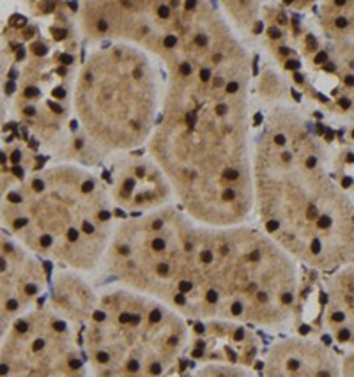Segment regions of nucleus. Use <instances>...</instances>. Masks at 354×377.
Wrapping results in <instances>:
<instances>
[{
    "label": "nucleus",
    "mask_w": 354,
    "mask_h": 377,
    "mask_svg": "<svg viewBox=\"0 0 354 377\" xmlns=\"http://www.w3.org/2000/svg\"><path fill=\"white\" fill-rule=\"evenodd\" d=\"M115 313L101 303L92 312L89 358L98 377H161L182 342L176 321H152L147 306L119 294L108 296Z\"/></svg>",
    "instance_id": "f257e3e1"
},
{
    "label": "nucleus",
    "mask_w": 354,
    "mask_h": 377,
    "mask_svg": "<svg viewBox=\"0 0 354 377\" xmlns=\"http://www.w3.org/2000/svg\"><path fill=\"white\" fill-rule=\"evenodd\" d=\"M83 360L73 354L67 324L60 319H18L2 352V377H83Z\"/></svg>",
    "instance_id": "f03ea898"
},
{
    "label": "nucleus",
    "mask_w": 354,
    "mask_h": 377,
    "mask_svg": "<svg viewBox=\"0 0 354 377\" xmlns=\"http://www.w3.org/2000/svg\"><path fill=\"white\" fill-rule=\"evenodd\" d=\"M264 377H344L333 356L319 345L290 342L275 349L264 365Z\"/></svg>",
    "instance_id": "7ed1b4c3"
},
{
    "label": "nucleus",
    "mask_w": 354,
    "mask_h": 377,
    "mask_svg": "<svg viewBox=\"0 0 354 377\" xmlns=\"http://www.w3.org/2000/svg\"><path fill=\"white\" fill-rule=\"evenodd\" d=\"M193 377H250L246 372L237 368H223V367H207Z\"/></svg>",
    "instance_id": "20e7f679"
},
{
    "label": "nucleus",
    "mask_w": 354,
    "mask_h": 377,
    "mask_svg": "<svg viewBox=\"0 0 354 377\" xmlns=\"http://www.w3.org/2000/svg\"><path fill=\"white\" fill-rule=\"evenodd\" d=\"M344 377H354V356L345 361V368H344Z\"/></svg>",
    "instance_id": "39448f33"
},
{
    "label": "nucleus",
    "mask_w": 354,
    "mask_h": 377,
    "mask_svg": "<svg viewBox=\"0 0 354 377\" xmlns=\"http://www.w3.org/2000/svg\"><path fill=\"white\" fill-rule=\"evenodd\" d=\"M32 51H34L35 55L43 57V55H44L48 50H46V46H44V44H41V43H34V44H32Z\"/></svg>",
    "instance_id": "423d86ee"
},
{
    "label": "nucleus",
    "mask_w": 354,
    "mask_h": 377,
    "mask_svg": "<svg viewBox=\"0 0 354 377\" xmlns=\"http://www.w3.org/2000/svg\"><path fill=\"white\" fill-rule=\"evenodd\" d=\"M51 34H53V37L59 39V41L66 37V30H64V28H51Z\"/></svg>",
    "instance_id": "0eeeda50"
},
{
    "label": "nucleus",
    "mask_w": 354,
    "mask_h": 377,
    "mask_svg": "<svg viewBox=\"0 0 354 377\" xmlns=\"http://www.w3.org/2000/svg\"><path fill=\"white\" fill-rule=\"evenodd\" d=\"M25 96H27V98H37V96H39V89H35V87H27V89H25Z\"/></svg>",
    "instance_id": "6e6552de"
},
{
    "label": "nucleus",
    "mask_w": 354,
    "mask_h": 377,
    "mask_svg": "<svg viewBox=\"0 0 354 377\" xmlns=\"http://www.w3.org/2000/svg\"><path fill=\"white\" fill-rule=\"evenodd\" d=\"M326 60H328V53L326 51H319L315 55V64H324Z\"/></svg>",
    "instance_id": "1a4fd4ad"
},
{
    "label": "nucleus",
    "mask_w": 354,
    "mask_h": 377,
    "mask_svg": "<svg viewBox=\"0 0 354 377\" xmlns=\"http://www.w3.org/2000/svg\"><path fill=\"white\" fill-rule=\"evenodd\" d=\"M176 43H177V37H176V35H167V37H165V46H167V48H172V46H176Z\"/></svg>",
    "instance_id": "9d476101"
},
{
    "label": "nucleus",
    "mask_w": 354,
    "mask_h": 377,
    "mask_svg": "<svg viewBox=\"0 0 354 377\" xmlns=\"http://www.w3.org/2000/svg\"><path fill=\"white\" fill-rule=\"evenodd\" d=\"M53 98H57V99H60V98H64L66 96V90L62 89V87H57V89H53Z\"/></svg>",
    "instance_id": "9b49d317"
},
{
    "label": "nucleus",
    "mask_w": 354,
    "mask_h": 377,
    "mask_svg": "<svg viewBox=\"0 0 354 377\" xmlns=\"http://www.w3.org/2000/svg\"><path fill=\"white\" fill-rule=\"evenodd\" d=\"M237 89H239V83H237V82H230V83L227 85V92H228V94H234Z\"/></svg>",
    "instance_id": "f8f14e48"
},
{
    "label": "nucleus",
    "mask_w": 354,
    "mask_h": 377,
    "mask_svg": "<svg viewBox=\"0 0 354 377\" xmlns=\"http://www.w3.org/2000/svg\"><path fill=\"white\" fill-rule=\"evenodd\" d=\"M158 14H160V16H161V18H167V16H168V14H170V9H168V7H167V5H161V7H160V9H158Z\"/></svg>",
    "instance_id": "ddd939ff"
},
{
    "label": "nucleus",
    "mask_w": 354,
    "mask_h": 377,
    "mask_svg": "<svg viewBox=\"0 0 354 377\" xmlns=\"http://www.w3.org/2000/svg\"><path fill=\"white\" fill-rule=\"evenodd\" d=\"M280 35H282V32H280L276 27H271V28H269V37H273V39H278Z\"/></svg>",
    "instance_id": "4468645a"
},
{
    "label": "nucleus",
    "mask_w": 354,
    "mask_h": 377,
    "mask_svg": "<svg viewBox=\"0 0 354 377\" xmlns=\"http://www.w3.org/2000/svg\"><path fill=\"white\" fill-rule=\"evenodd\" d=\"M306 44H308V48H310V50H315V48H317L315 37H314V35H308V37H306Z\"/></svg>",
    "instance_id": "2eb2a0df"
},
{
    "label": "nucleus",
    "mask_w": 354,
    "mask_h": 377,
    "mask_svg": "<svg viewBox=\"0 0 354 377\" xmlns=\"http://www.w3.org/2000/svg\"><path fill=\"white\" fill-rule=\"evenodd\" d=\"M285 67H287V69H294V71H296V69H299V62H298V60H287Z\"/></svg>",
    "instance_id": "dca6fc26"
},
{
    "label": "nucleus",
    "mask_w": 354,
    "mask_h": 377,
    "mask_svg": "<svg viewBox=\"0 0 354 377\" xmlns=\"http://www.w3.org/2000/svg\"><path fill=\"white\" fill-rule=\"evenodd\" d=\"M20 160H21V152H20V151H14V152L11 154V161H12L14 165H18Z\"/></svg>",
    "instance_id": "f3484780"
},
{
    "label": "nucleus",
    "mask_w": 354,
    "mask_h": 377,
    "mask_svg": "<svg viewBox=\"0 0 354 377\" xmlns=\"http://www.w3.org/2000/svg\"><path fill=\"white\" fill-rule=\"evenodd\" d=\"M195 43H197L198 46H205V43H207V37L200 34V35H197V37H195Z\"/></svg>",
    "instance_id": "a211bd4d"
},
{
    "label": "nucleus",
    "mask_w": 354,
    "mask_h": 377,
    "mask_svg": "<svg viewBox=\"0 0 354 377\" xmlns=\"http://www.w3.org/2000/svg\"><path fill=\"white\" fill-rule=\"evenodd\" d=\"M189 73H191V66H189V64H181V74L188 76Z\"/></svg>",
    "instance_id": "6ab92c4d"
},
{
    "label": "nucleus",
    "mask_w": 354,
    "mask_h": 377,
    "mask_svg": "<svg viewBox=\"0 0 354 377\" xmlns=\"http://www.w3.org/2000/svg\"><path fill=\"white\" fill-rule=\"evenodd\" d=\"M12 174H14L16 177L21 179V177H23V168H21L20 165H14V167H12Z\"/></svg>",
    "instance_id": "aec40b11"
},
{
    "label": "nucleus",
    "mask_w": 354,
    "mask_h": 377,
    "mask_svg": "<svg viewBox=\"0 0 354 377\" xmlns=\"http://www.w3.org/2000/svg\"><path fill=\"white\" fill-rule=\"evenodd\" d=\"M315 165H317V158L310 156V158L306 160V168H315Z\"/></svg>",
    "instance_id": "412c9836"
},
{
    "label": "nucleus",
    "mask_w": 354,
    "mask_h": 377,
    "mask_svg": "<svg viewBox=\"0 0 354 377\" xmlns=\"http://www.w3.org/2000/svg\"><path fill=\"white\" fill-rule=\"evenodd\" d=\"M60 62H62V64H71V62H73V57L67 55V53H64V55H60Z\"/></svg>",
    "instance_id": "4be33fe9"
},
{
    "label": "nucleus",
    "mask_w": 354,
    "mask_h": 377,
    "mask_svg": "<svg viewBox=\"0 0 354 377\" xmlns=\"http://www.w3.org/2000/svg\"><path fill=\"white\" fill-rule=\"evenodd\" d=\"M50 108H51L55 113H62V106L57 105V103H53V101H50Z\"/></svg>",
    "instance_id": "5701e85b"
},
{
    "label": "nucleus",
    "mask_w": 354,
    "mask_h": 377,
    "mask_svg": "<svg viewBox=\"0 0 354 377\" xmlns=\"http://www.w3.org/2000/svg\"><path fill=\"white\" fill-rule=\"evenodd\" d=\"M335 23H337V27H338V28L347 27V20H345V18H337V21H335Z\"/></svg>",
    "instance_id": "b1692460"
},
{
    "label": "nucleus",
    "mask_w": 354,
    "mask_h": 377,
    "mask_svg": "<svg viewBox=\"0 0 354 377\" xmlns=\"http://www.w3.org/2000/svg\"><path fill=\"white\" fill-rule=\"evenodd\" d=\"M209 76H211V73H209V69H202L200 71V80H209Z\"/></svg>",
    "instance_id": "393cba45"
},
{
    "label": "nucleus",
    "mask_w": 354,
    "mask_h": 377,
    "mask_svg": "<svg viewBox=\"0 0 354 377\" xmlns=\"http://www.w3.org/2000/svg\"><path fill=\"white\" fill-rule=\"evenodd\" d=\"M98 28H99V30H101V32H105V30H106V28H108V23H106V21H105V20H101V21H99V23H98Z\"/></svg>",
    "instance_id": "a878e982"
},
{
    "label": "nucleus",
    "mask_w": 354,
    "mask_h": 377,
    "mask_svg": "<svg viewBox=\"0 0 354 377\" xmlns=\"http://www.w3.org/2000/svg\"><path fill=\"white\" fill-rule=\"evenodd\" d=\"M225 112H227V106H225V105H218V106H216V113H218V115H223Z\"/></svg>",
    "instance_id": "bb28decb"
},
{
    "label": "nucleus",
    "mask_w": 354,
    "mask_h": 377,
    "mask_svg": "<svg viewBox=\"0 0 354 377\" xmlns=\"http://www.w3.org/2000/svg\"><path fill=\"white\" fill-rule=\"evenodd\" d=\"M275 142H276L278 145H283V144H285V136H283V135H276V136H275Z\"/></svg>",
    "instance_id": "cd10ccee"
},
{
    "label": "nucleus",
    "mask_w": 354,
    "mask_h": 377,
    "mask_svg": "<svg viewBox=\"0 0 354 377\" xmlns=\"http://www.w3.org/2000/svg\"><path fill=\"white\" fill-rule=\"evenodd\" d=\"M16 58H18V60H23V58H25V50H23V48H18V53H16Z\"/></svg>",
    "instance_id": "c85d7f7f"
},
{
    "label": "nucleus",
    "mask_w": 354,
    "mask_h": 377,
    "mask_svg": "<svg viewBox=\"0 0 354 377\" xmlns=\"http://www.w3.org/2000/svg\"><path fill=\"white\" fill-rule=\"evenodd\" d=\"M340 106L342 108H349L351 106V101L347 99V98H344V99H340Z\"/></svg>",
    "instance_id": "c756f323"
},
{
    "label": "nucleus",
    "mask_w": 354,
    "mask_h": 377,
    "mask_svg": "<svg viewBox=\"0 0 354 377\" xmlns=\"http://www.w3.org/2000/svg\"><path fill=\"white\" fill-rule=\"evenodd\" d=\"M34 113H35V108H34V106H27V108H25V115H28V117H32Z\"/></svg>",
    "instance_id": "7c9ffc66"
},
{
    "label": "nucleus",
    "mask_w": 354,
    "mask_h": 377,
    "mask_svg": "<svg viewBox=\"0 0 354 377\" xmlns=\"http://www.w3.org/2000/svg\"><path fill=\"white\" fill-rule=\"evenodd\" d=\"M5 92H7V94H11V92H14V83H12V82H9V83L5 85Z\"/></svg>",
    "instance_id": "2f4dec72"
},
{
    "label": "nucleus",
    "mask_w": 354,
    "mask_h": 377,
    "mask_svg": "<svg viewBox=\"0 0 354 377\" xmlns=\"http://www.w3.org/2000/svg\"><path fill=\"white\" fill-rule=\"evenodd\" d=\"M351 184H353V179H351V177H345V179L342 181V186H344V188H349Z\"/></svg>",
    "instance_id": "473e14b6"
},
{
    "label": "nucleus",
    "mask_w": 354,
    "mask_h": 377,
    "mask_svg": "<svg viewBox=\"0 0 354 377\" xmlns=\"http://www.w3.org/2000/svg\"><path fill=\"white\" fill-rule=\"evenodd\" d=\"M221 85H225V82H223V78H214V87H221Z\"/></svg>",
    "instance_id": "72a5a7b5"
},
{
    "label": "nucleus",
    "mask_w": 354,
    "mask_h": 377,
    "mask_svg": "<svg viewBox=\"0 0 354 377\" xmlns=\"http://www.w3.org/2000/svg\"><path fill=\"white\" fill-rule=\"evenodd\" d=\"M282 161L289 163V161H290V152H283V154H282Z\"/></svg>",
    "instance_id": "f704fd0d"
},
{
    "label": "nucleus",
    "mask_w": 354,
    "mask_h": 377,
    "mask_svg": "<svg viewBox=\"0 0 354 377\" xmlns=\"http://www.w3.org/2000/svg\"><path fill=\"white\" fill-rule=\"evenodd\" d=\"M195 5H197V2H193V0H188V2H186V9H189V11H191Z\"/></svg>",
    "instance_id": "c9c22d12"
},
{
    "label": "nucleus",
    "mask_w": 354,
    "mask_h": 377,
    "mask_svg": "<svg viewBox=\"0 0 354 377\" xmlns=\"http://www.w3.org/2000/svg\"><path fill=\"white\" fill-rule=\"evenodd\" d=\"M262 28H264V25H262V23H257V25H255V28H253V32H255V34H259V32H262Z\"/></svg>",
    "instance_id": "e433bc0d"
},
{
    "label": "nucleus",
    "mask_w": 354,
    "mask_h": 377,
    "mask_svg": "<svg viewBox=\"0 0 354 377\" xmlns=\"http://www.w3.org/2000/svg\"><path fill=\"white\" fill-rule=\"evenodd\" d=\"M345 83L353 87V85H354V76H345Z\"/></svg>",
    "instance_id": "4c0bfd02"
},
{
    "label": "nucleus",
    "mask_w": 354,
    "mask_h": 377,
    "mask_svg": "<svg viewBox=\"0 0 354 377\" xmlns=\"http://www.w3.org/2000/svg\"><path fill=\"white\" fill-rule=\"evenodd\" d=\"M294 80H296L298 83H301V82H303V76H301L299 73H296V74H294Z\"/></svg>",
    "instance_id": "58836bf2"
},
{
    "label": "nucleus",
    "mask_w": 354,
    "mask_h": 377,
    "mask_svg": "<svg viewBox=\"0 0 354 377\" xmlns=\"http://www.w3.org/2000/svg\"><path fill=\"white\" fill-rule=\"evenodd\" d=\"M326 138L328 140H333V131L331 129H326Z\"/></svg>",
    "instance_id": "ea45409f"
},
{
    "label": "nucleus",
    "mask_w": 354,
    "mask_h": 377,
    "mask_svg": "<svg viewBox=\"0 0 354 377\" xmlns=\"http://www.w3.org/2000/svg\"><path fill=\"white\" fill-rule=\"evenodd\" d=\"M260 121H262V115L260 113H255V124H260Z\"/></svg>",
    "instance_id": "a19ab883"
},
{
    "label": "nucleus",
    "mask_w": 354,
    "mask_h": 377,
    "mask_svg": "<svg viewBox=\"0 0 354 377\" xmlns=\"http://www.w3.org/2000/svg\"><path fill=\"white\" fill-rule=\"evenodd\" d=\"M326 71H335V66L333 64H326Z\"/></svg>",
    "instance_id": "79ce46f5"
},
{
    "label": "nucleus",
    "mask_w": 354,
    "mask_h": 377,
    "mask_svg": "<svg viewBox=\"0 0 354 377\" xmlns=\"http://www.w3.org/2000/svg\"><path fill=\"white\" fill-rule=\"evenodd\" d=\"M347 161H349V163H354V154H347Z\"/></svg>",
    "instance_id": "37998d69"
},
{
    "label": "nucleus",
    "mask_w": 354,
    "mask_h": 377,
    "mask_svg": "<svg viewBox=\"0 0 354 377\" xmlns=\"http://www.w3.org/2000/svg\"><path fill=\"white\" fill-rule=\"evenodd\" d=\"M67 5H69V7H71V9H73V11H76V7H78V5H76V4H74V2H69V4H67Z\"/></svg>",
    "instance_id": "c03bdc74"
},
{
    "label": "nucleus",
    "mask_w": 354,
    "mask_h": 377,
    "mask_svg": "<svg viewBox=\"0 0 354 377\" xmlns=\"http://www.w3.org/2000/svg\"><path fill=\"white\" fill-rule=\"evenodd\" d=\"M57 73H59V74H60V76H64V74H66V67H60V69H59V71H57Z\"/></svg>",
    "instance_id": "a18cd8bd"
},
{
    "label": "nucleus",
    "mask_w": 354,
    "mask_h": 377,
    "mask_svg": "<svg viewBox=\"0 0 354 377\" xmlns=\"http://www.w3.org/2000/svg\"><path fill=\"white\" fill-rule=\"evenodd\" d=\"M317 131H319V133H322V131H326V129H324V126H322V124H317Z\"/></svg>",
    "instance_id": "49530a36"
},
{
    "label": "nucleus",
    "mask_w": 354,
    "mask_h": 377,
    "mask_svg": "<svg viewBox=\"0 0 354 377\" xmlns=\"http://www.w3.org/2000/svg\"><path fill=\"white\" fill-rule=\"evenodd\" d=\"M46 7H48V11H53V7H55V4L51 2V4H46Z\"/></svg>",
    "instance_id": "de8ad7c7"
},
{
    "label": "nucleus",
    "mask_w": 354,
    "mask_h": 377,
    "mask_svg": "<svg viewBox=\"0 0 354 377\" xmlns=\"http://www.w3.org/2000/svg\"><path fill=\"white\" fill-rule=\"evenodd\" d=\"M280 53H283V55H285V53H289V48H285V46H283V48H280Z\"/></svg>",
    "instance_id": "09e8293b"
},
{
    "label": "nucleus",
    "mask_w": 354,
    "mask_h": 377,
    "mask_svg": "<svg viewBox=\"0 0 354 377\" xmlns=\"http://www.w3.org/2000/svg\"><path fill=\"white\" fill-rule=\"evenodd\" d=\"M335 4H337V5H345V0H337Z\"/></svg>",
    "instance_id": "8fccbe9b"
},
{
    "label": "nucleus",
    "mask_w": 354,
    "mask_h": 377,
    "mask_svg": "<svg viewBox=\"0 0 354 377\" xmlns=\"http://www.w3.org/2000/svg\"><path fill=\"white\" fill-rule=\"evenodd\" d=\"M278 20H280L282 23H285V16H283V14H280V16H278Z\"/></svg>",
    "instance_id": "3c124183"
},
{
    "label": "nucleus",
    "mask_w": 354,
    "mask_h": 377,
    "mask_svg": "<svg viewBox=\"0 0 354 377\" xmlns=\"http://www.w3.org/2000/svg\"><path fill=\"white\" fill-rule=\"evenodd\" d=\"M292 94H294V99H296V101H299V99H301V98H299V94H298V92H292Z\"/></svg>",
    "instance_id": "603ef678"
},
{
    "label": "nucleus",
    "mask_w": 354,
    "mask_h": 377,
    "mask_svg": "<svg viewBox=\"0 0 354 377\" xmlns=\"http://www.w3.org/2000/svg\"><path fill=\"white\" fill-rule=\"evenodd\" d=\"M30 147H37V142L35 140H30Z\"/></svg>",
    "instance_id": "864d4df0"
},
{
    "label": "nucleus",
    "mask_w": 354,
    "mask_h": 377,
    "mask_svg": "<svg viewBox=\"0 0 354 377\" xmlns=\"http://www.w3.org/2000/svg\"><path fill=\"white\" fill-rule=\"evenodd\" d=\"M353 138H354V131H353Z\"/></svg>",
    "instance_id": "5fc2aeb1"
}]
</instances>
